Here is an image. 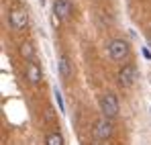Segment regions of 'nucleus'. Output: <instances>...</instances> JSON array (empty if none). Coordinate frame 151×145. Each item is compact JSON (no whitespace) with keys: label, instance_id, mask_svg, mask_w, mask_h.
<instances>
[{"label":"nucleus","instance_id":"1","mask_svg":"<svg viewBox=\"0 0 151 145\" xmlns=\"http://www.w3.org/2000/svg\"><path fill=\"white\" fill-rule=\"evenodd\" d=\"M8 19H10V27L14 31H23L29 25V12L25 6H12L8 12Z\"/></svg>","mask_w":151,"mask_h":145},{"label":"nucleus","instance_id":"2","mask_svg":"<svg viewBox=\"0 0 151 145\" xmlns=\"http://www.w3.org/2000/svg\"><path fill=\"white\" fill-rule=\"evenodd\" d=\"M129 53H131L129 43L123 41V39H112V41L108 43V55H110L114 61H123V59H127Z\"/></svg>","mask_w":151,"mask_h":145},{"label":"nucleus","instance_id":"3","mask_svg":"<svg viewBox=\"0 0 151 145\" xmlns=\"http://www.w3.org/2000/svg\"><path fill=\"white\" fill-rule=\"evenodd\" d=\"M112 133H114V125H112V119H106V117H102L98 121L94 123V137L96 139H100V141H106V139H110L112 137Z\"/></svg>","mask_w":151,"mask_h":145},{"label":"nucleus","instance_id":"4","mask_svg":"<svg viewBox=\"0 0 151 145\" xmlns=\"http://www.w3.org/2000/svg\"><path fill=\"white\" fill-rule=\"evenodd\" d=\"M100 110L104 113L106 119H114L119 115V100L114 94H104L100 98Z\"/></svg>","mask_w":151,"mask_h":145},{"label":"nucleus","instance_id":"5","mask_svg":"<svg viewBox=\"0 0 151 145\" xmlns=\"http://www.w3.org/2000/svg\"><path fill=\"white\" fill-rule=\"evenodd\" d=\"M116 80H119V84H121L123 88H131V86L135 84V80H137V68L131 66V63L123 66L121 72H119V76H116Z\"/></svg>","mask_w":151,"mask_h":145},{"label":"nucleus","instance_id":"6","mask_svg":"<svg viewBox=\"0 0 151 145\" xmlns=\"http://www.w3.org/2000/svg\"><path fill=\"white\" fill-rule=\"evenodd\" d=\"M53 14H55V21H68L72 17V4H70V0H55Z\"/></svg>","mask_w":151,"mask_h":145},{"label":"nucleus","instance_id":"7","mask_svg":"<svg viewBox=\"0 0 151 145\" xmlns=\"http://www.w3.org/2000/svg\"><path fill=\"white\" fill-rule=\"evenodd\" d=\"M25 76H27V80H29V84H33V86L41 84V80H43L41 66L35 63V61H29V63H27V70H25Z\"/></svg>","mask_w":151,"mask_h":145},{"label":"nucleus","instance_id":"8","mask_svg":"<svg viewBox=\"0 0 151 145\" xmlns=\"http://www.w3.org/2000/svg\"><path fill=\"white\" fill-rule=\"evenodd\" d=\"M59 74L63 80H70V76H72V63H70L68 55H59Z\"/></svg>","mask_w":151,"mask_h":145},{"label":"nucleus","instance_id":"9","mask_svg":"<svg viewBox=\"0 0 151 145\" xmlns=\"http://www.w3.org/2000/svg\"><path fill=\"white\" fill-rule=\"evenodd\" d=\"M21 55L25 57L27 61H33V57H35V47H33V43L25 41V43L21 45Z\"/></svg>","mask_w":151,"mask_h":145},{"label":"nucleus","instance_id":"10","mask_svg":"<svg viewBox=\"0 0 151 145\" xmlns=\"http://www.w3.org/2000/svg\"><path fill=\"white\" fill-rule=\"evenodd\" d=\"M45 145H63V137H61V133H49L47 139H45Z\"/></svg>","mask_w":151,"mask_h":145},{"label":"nucleus","instance_id":"11","mask_svg":"<svg viewBox=\"0 0 151 145\" xmlns=\"http://www.w3.org/2000/svg\"><path fill=\"white\" fill-rule=\"evenodd\" d=\"M53 94H55V100H57V106H59V110L63 113V110H65V106H63V100H61V92L55 88V92H53Z\"/></svg>","mask_w":151,"mask_h":145},{"label":"nucleus","instance_id":"12","mask_svg":"<svg viewBox=\"0 0 151 145\" xmlns=\"http://www.w3.org/2000/svg\"><path fill=\"white\" fill-rule=\"evenodd\" d=\"M143 55H145V57H147V59H151V51L147 47H143Z\"/></svg>","mask_w":151,"mask_h":145},{"label":"nucleus","instance_id":"13","mask_svg":"<svg viewBox=\"0 0 151 145\" xmlns=\"http://www.w3.org/2000/svg\"><path fill=\"white\" fill-rule=\"evenodd\" d=\"M147 41H149V47H151V35H149V37H147Z\"/></svg>","mask_w":151,"mask_h":145}]
</instances>
